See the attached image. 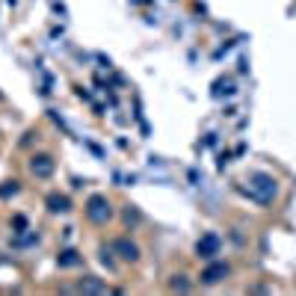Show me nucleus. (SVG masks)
Here are the masks:
<instances>
[{"instance_id": "0eeeda50", "label": "nucleus", "mask_w": 296, "mask_h": 296, "mask_svg": "<svg viewBox=\"0 0 296 296\" xmlns=\"http://www.w3.org/2000/svg\"><path fill=\"white\" fill-rule=\"evenodd\" d=\"M48 204H51V210H68V198L66 196H51Z\"/></svg>"}, {"instance_id": "f257e3e1", "label": "nucleus", "mask_w": 296, "mask_h": 296, "mask_svg": "<svg viewBox=\"0 0 296 296\" xmlns=\"http://www.w3.org/2000/svg\"><path fill=\"white\" fill-rule=\"evenodd\" d=\"M249 190L255 193L258 201H269V198L278 193L275 178H269V175H252V178H249Z\"/></svg>"}, {"instance_id": "f03ea898", "label": "nucleus", "mask_w": 296, "mask_h": 296, "mask_svg": "<svg viewBox=\"0 0 296 296\" xmlns=\"http://www.w3.org/2000/svg\"><path fill=\"white\" fill-rule=\"evenodd\" d=\"M89 219L92 222H104V219H110V204H107V198H101V196H95L92 201H89Z\"/></svg>"}, {"instance_id": "7ed1b4c3", "label": "nucleus", "mask_w": 296, "mask_h": 296, "mask_svg": "<svg viewBox=\"0 0 296 296\" xmlns=\"http://www.w3.org/2000/svg\"><path fill=\"white\" fill-rule=\"evenodd\" d=\"M219 252V237L216 234H204L201 240H198V255L201 258H213Z\"/></svg>"}, {"instance_id": "6e6552de", "label": "nucleus", "mask_w": 296, "mask_h": 296, "mask_svg": "<svg viewBox=\"0 0 296 296\" xmlns=\"http://www.w3.org/2000/svg\"><path fill=\"white\" fill-rule=\"evenodd\" d=\"M172 290H190V284H187V281H178V275H175V281H172Z\"/></svg>"}, {"instance_id": "20e7f679", "label": "nucleus", "mask_w": 296, "mask_h": 296, "mask_svg": "<svg viewBox=\"0 0 296 296\" xmlns=\"http://www.w3.org/2000/svg\"><path fill=\"white\" fill-rule=\"evenodd\" d=\"M225 275H228V263H213V266L204 269L201 281H204V284H216V281H222Z\"/></svg>"}, {"instance_id": "423d86ee", "label": "nucleus", "mask_w": 296, "mask_h": 296, "mask_svg": "<svg viewBox=\"0 0 296 296\" xmlns=\"http://www.w3.org/2000/svg\"><path fill=\"white\" fill-rule=\"evenodd\" d=\"M116 249L122 252V258H128V261H136V246H133V243H128V240H119V243H116Z\"/></svg>"}, {"instance_id": "39448f33", "label": "nucleus", "mask_w": 296, "mask_h": 296, "mask_svg": "<svg viewBox=\"0 0 296 296\" xmlns=\"http://www.w3.org/2000/svg\"><path fill=\"white\" fill-rule=\"evenodd\" d=\"M30 169H33L39 178H48L54 172V163H51V157H36L33 163H30Z\"/></svg>"}]
</instances>
